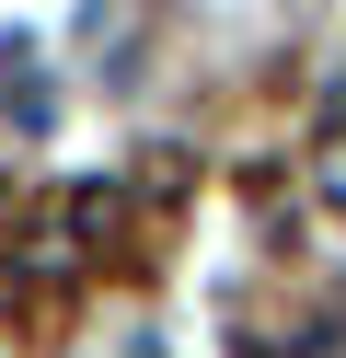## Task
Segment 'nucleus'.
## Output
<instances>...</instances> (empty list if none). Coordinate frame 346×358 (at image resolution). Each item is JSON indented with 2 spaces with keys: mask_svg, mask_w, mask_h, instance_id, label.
<instances>
[{
  "mask_svg": "<svg viewBox=\"0 0 346 358\" xmlns=\"http://www.w3.org/2000/svg\"><path fill=\"white\" fill-rule=\"evenodd\" d=\"M0 104H12V127H46V81L23 70V47H12V70H0Z\"/></svg>",
  "mask_w": 346,
  "mask_h": 358,
  "instance_id": "nucleus-1",
  "label": "nucleus"
},
{
  "mask_svg": "<svg viewBox=\"0 0 346 358\" xmlns=\"http://www.w3.org/2000/svg\"><path fill=\"white\" fill-rule=\"evenodd\" d=\"M127 358H161V347H127Z\"/></svg>",
  "mask_w": 346,
  "mask_h": 358,
  "instance_id": "nucleus-2",
  "label": "nucleus"
}]
</instances>
